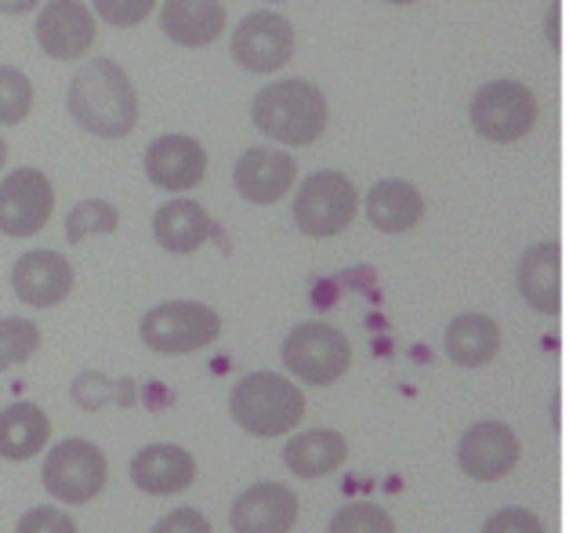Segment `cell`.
<instances>
[{
	"label": "cell",
	"instance_id": "6da1fadb",
	"mask_svg": "<svg viewBox=\"0 0 569 533\" xmlns=\"http://www.w3.org/2000/svg\"><path fill=\"white\" fill-rule=\"evenodd\" d=\"M69 117L88 135L123 138L138 124V95L128 69L113 59H91L77 69L66 91Z\"/></svg>",
	"mask_w": 569,
	"mask_h": 533
},
{
	"label": "cell",
	"instance_id": "d4e9b609",
	"mask_svg": "<svg viewBox=\"0 0 569 533\" xmlns=\"http://www.w3.org/2000/svg\"><path fill=\"white\" fill-rule=\"evenodd\" d=\"M69 396L80 406V411H102L106 403H117V406H134L138 399V385L134 377H106V374H80Z\"/></svg>",
	"mask_w": 569,
	"mask_h": 533
},
{
	"label": "cell",
	"instance_id": "5b68a950",
	"mask_svg": "<svg viewBox=\"0 0 569 533\" xmlns=\"http://www.w3.org/2000/svg\"><path fill=\"white\" fill-rule=\"evenodd\" d=\"M471 128H476L486 142H519L533 131L540 117L537 95L519 80H490L471 95Z\"/></svg>",
	"mask_w": 569,
	"mask_h": 533
},
{
	"label": "cell",
	"instance_id": "ac0fdd59",
	"mask_svg": "<svg viewBox=\"0 0 569 533\" xmlns=\"http://www.w3.org/2000/svg\"><path fill=\"white\" fill-rule=\"evenodd\" d=\"M516 287L522 294V302L540 316H559L562 313V247L533 244L519 258L516 269Z\"/></svg>",
	"mask_w": 569,
	"mask_h": 533
},
{
	"label": "cell",
	"instance_id": "30bf717a",
	"mask_svg": "<svg viewBox=\"0 0 569 533\" xmlns=\"http://www.w3.org/2000/svg\"><path fill=\"white\" fill-rule=\"evenodd\" d=\"M54 189L44 171L19 167L0 178V233L4 236H37L51 221Z\"/></svg>",
	"mask_w": 569,
	"mask_h": 533
},
{
	"label": "cell",
	"instance_id": "d590c367",
	"mask_svg": "<svg viewBox=\"0 0 569 533\" xmlns=\"http://www.w3.org/2000/svg\"><path fill=\"white\" fill-rule=\"evenodd\" d=\"M388 4H413V0H388Z\"/></svg>",
	"mask_w": 569,
	"mask_h": 533
},
{
	"label": "cell",
	"instance_id": "7c38bea8",
	"mask_svg": "<svg viewBox=\"0 0 569 533\" xmlns=\"http://www.w3.org/2000/svg\"><path fill=\"white\" fill-rule=\"evenodd\" d=\"M37 45L54 62L84 59L94 45V16L80 0H48L37 16Z\"/></svg>",
	"mask_w": 569,
	"mask_h": 533
},
{
	"label": "cell",
	"instance_id": "52a82bcc",
	"mask_svg": "<svg viewBox=\"0 0 569 533\" xmlns=\"http://www.w3.org/2000/svg\"><path fill=\"white\" fill-rule=\"evenodd\" d=\"M221 316L203 302H163L142 319V342L160 356H189L214 345Z\"/></svg>",
	"mask_w": 569,
	"mask_h": 533
},
{
	"label": "cell",
	"instance_id": "cb8c5ba5",
	"mask_svg": "<svg viewBox=\"0 0 569 533\" xmlns=\"http://www.w3.org/2000/svg\"><path fill=\"white\" fill-rule=\"evenodd\" d=\"M211 233H214L211 215L192 200H171L152 215V236L171 255H192V250H200L207 244Z\"/></svg>",
	"mask_w": 569,
	"mask_h": 533
},
{
	"label": "cell",
	"instance_id": "603a6c76",
	"mask_svg": "<svg viewBox=\"0 0 569 533\" xmlns=\"http://www.w3.org/2000/svg\"><path fill=\"white\" fill-rule=\"evenodd\" d=\"M442 348H447V359L457 363V367L465 371L486 367V363L501 353V327H497V319L482 313H465L442 334Z\"/></svg>",
	"mask_w": 569,
	"mask_h": 533
},
{
	"label": "cell",
	"instance_id": "5bb4252c",
	"mask_svg": "<svg viewBox=\"0 0 569 533\" xmlns=\"http://www.w3.org/2000/svg\"><path fill=\"white\" fill-rule=\"evenodd\" d=\"M295 178H298L295 157L272 146L247 149L243 157L236 160V171H232L236 193H240L247 204H258V207L283 200L290 186H295Z\"/></svg>",
	"mask_w": 569,
	"mask_h": 533
},
{
	"label": "cell",
	"instance_id": "2e32d148",
	"mask_svg": "<svg viewBox=\"0 0 569 533\" xmlns=\"http://www.w3.org/2000/svg\"><path fill=\"white\" fill-rule=\"evenodd\" d=\"M197 457L178 443H149L131 461V483L149 497L186 494L197 483Z\"/></svg>",
	"mask_w": 569,
	"mask_h": 533
},
{
	"label": "cell",
	"instance_id": "7a4b0ae2",
	"mask_svg": "<svg viewBox=\"0 0 569 533\" xmlns=\"http://www.w3.org/2000/svg\"><path fill=\"white\" fill-rule=\"evenodd\" d=\"M254 128L280 146H312L327 131L330 109L323 91L309 80H276L254 95Z\"/></svg>",
	"mask_w": 569,
	"mask_h": 533
},
{
	"label": "cell",
	"instance_id": "4fadbf2b",
	"mask_svg": "<svg viewBox=\"0 0 569 533\" xmlns=\"http://www.w3.org/2000/svg\"><path fill=\"white\" fill-rule=\"evenodd\" d=\"M77 273L62 250H30L11 269V290L33 308H54L73 294Z\"/></svg>",
	"mask_w": 569,
	"mask_h": 533
},
{
	"label": "cell",
	"instance_id": "9a60e30c",
	"mask_svg": "<svg viewBox=\"0 0 569 533\" xmlns=\"http://www.w3.org/2000/svg\"><path fill=\"white\" fill-rule=\"evenodd\" d=\"M229 523L236 533H290L298 523V494L283 483H254L232 501Z\"/></svg>",
	"mask_w": 569,
	"mask_h": 533
},
{
	"label": "cell",
	"instance_id": "1f68e13d",
	"mask_svg": "<svg viewBox=\"0 0 569 533\" xmlns=\"http://www.w3.org/2000/svg\"><path fill=\"white\" fill-rule=\"evenodd\" d=\"M482 533H548L530 509H501L482 523Z\"/></svg>",
	"mask_w": 569,
	"mask_h": 533
},
{
	"label": "cell",
	"instance_id": "4dcf8cb0",
	"mask_svg": "<svg viewBox=\"0 0 569 533\" xmlns=\"http://www.w3.org/2000/svg\"><path fill=\"white\" fill-rule=\"evenodd\" d=\"M16 533H80L73 515L62 509H51V504H40V509H30L19 523Z\"/></svg>",
	"mask_w": 569,
	"mask_h": 533
},
{
	"label": "cell",
	"instance_id": "83f0119b",
	"mask_svg": "<svg viewBox=\"0 0 569 533\" xmlns=\"http://www.w3.org/2000/svg\"><path fill=\"white\" fill-rule=\"evenodd\" d=\"M37 348H40V327L33 319H22V316L0 319V371L19 367Z\"/></svg>",
	"mask_w": 569,
	"mask_h": 533
},
{
	"label": "cell",
	"instance_id": "44dd1931",
	"mask_svg": "<svg viewBox=\"0 0 569 533\" xmlns=\"http://www.w3.org/2000/svg\"><path fill=\"white\" fill-rule=\"evenodd\" d=\"M349 461V440L335 428H309L301 436H290L283 446V465L298 480H323Z\"/></svg>",
	"mask_w": 569,
	"mask_h": 533
},
{
	"label": "cell",
	"instance_id": "e575fe53",
	"mask_svg": "<svg viewBox=\"0 0 569 533\" xmlns=\"http://www.w3.org/2000/svg\"><path fill=\"white\" fill-rule=\"evenodd\" d=\"M4 164H8V146H4V138H0V171H4Z\"/></svg>",
	"mask_w": 569,
	"mask_h": 533
},
{
	"label": "cell",
	"instance_id": "4316f807",
	"mask_svg": "<svg viewBox=\"0 0 569 533\" xmlns=\"http://www.w3.org/2000/svg\"><path fill=\"white\" fill-rule=\"evenodd\" d=\"M117 226H120V215H117L113 204H106V200H84V204H77L73 210H69V218H66V240L69 244H80V240H88V236H109V233H117Z\"/></svg>",
	"mask_w": 569,
	"mask_h": 533
},
{
	"label": "cell",
	"instance_id": "484cf974",
	"mask_svg": "<svg viewBox=\"0 0 569 533\" xmlns=\"http://www.w3.org/2000/svg\"><path fill=\"white\" fill-rule=\"evenodd\" d=\"M327 533H396V519L373 501H349L330 515Z\"/></svg>",
	"mask_w": 569,
	"mask_h": 533
},
{
	"label": "cell",
	"instance_id": "ffe728a7",
	"mask_svg": "<svg viewBox=\"0 0 569 533\" xmlns=\"http://www.w3.org/2000/svg\"><path fill=\"white\" fill-rule=\"evenodd\" d=\"M425 218V196L402 178H385L367 193V221L378 233L399 236L418 229Z\"/></svg>",
	"mask_w": 569,
	"mask_h": 533
},
{
	"label": "cell",
	"instance_id": "8fae6325",
	"mask_svg": "<svg viewBox=\"0 0 569 533\" xmlns=\"http://www.w3.org/2000/svg\"><path fill=\"white\" fill-rule=\"evenodd\" d=\"M232 59L247 73H276L295 59V26L276 11H251L232 33Z\"/></svg>",
	"mask_w": 569,
	"mask_h": 533
},
{
	"label": "cell",
	"instance_id": "d6a6232c",
	"mask_svg": "<svg viewBox=\"0 0 569 533\" xmlns=\"http://www.w3.org/2000/svg\"><path fill=\"white\" fill-rule=\"evenodd\" d=\"M152 533H214L200 509H174L160 519Z\"/></svg>",
	"mask_w": 569,
	"mask_h": 533
},
{
	"label": "cell",
	"instance_id": "9c48e42d",
	"mask_svg": "<svg viewBox=\"0 0 569 533\" xmlns=\"http://www.w3.org/2000/svg\"><path fill=\"white\" fill-rule=\"evenodd\" d=\"M522 443L505 421H476L457 443V465L476 483H501L516 472Z\"/></svg>",
	"mask_w": 569,
	"mask_h": 533
},
{
	"label": "cell",
	"instance_id": "277c9868",
	"mask_svg": "<svg viewBox=\"0 0 569 533\" xmlns=\"http://www.w3.org/2000/svg\"><path fill=\"white\" fill-rule=\"evenodd\" d=\"M280 353H283V367L295 377H301L305 385H316V388L341 382L352 367L349 338H345L335 324H323V319L298 324L283 338Z\"/></svg>",
	"mask_w": 569,
	"mask_h": 533
},
{
	"label": "cell",
	"instance_id": "d6986e66",
	"mask_svg": "<svg viewBox=\"0 0 569 533\" xmlns=\"http://www.w3.org/2000/svg\"><path fill=\"white\" fill-rule=\"evenodd\" d=\"M160 30L182 48H207L226 30L221 0H163Z\"/></svg>",
	"mask_w": 569,
	"mask_h": 533
},
{
	"label": "cell",
	"instance_id": "ba28073f",
	"mask_svg": "<svg viewBox=\"0 0 569 533\" xmlns=\"http://www.w3.org/2000/svg\"><path fill=\"white\" fill-rule=\"evenodd\" d=\"M359 215V193L349 175L341 171H316L301 181L295 196V226L305 236L327 240L345 233Z\"/></svg>",
	"mask_w": 569,
	"mask_h": 533
},
{
	"label": "cell",
	"instance_id": "836d02e7",
	"mask_svg": "<svg viewBox=\"0 0 569 533\" xmlns=\"http://www.w3.org/2000/svg\"><path fill=\"white\" fill-rule=\"evenodd\" d=\"M40 8V0H0V11L4 16H26V11Z\"/></svg>",
	"mask_w": 569,
	"mask_h": 533
},
{
	"label": "cell",
	"instance_id": "3957f363",
	"mask_svg": "<svg viewBox=\"0 0 569 533\" xmlns=\"http://www.w3.org/2000/svg\"><path fill=\"white\" fill-rule=\"evenodd\" d=\"M305 392L272 371L247 374L229 392V414L243 432L258 440L290 436L305 421Z\"/></svg>",
	"mask_w": 569,
	"mask_h": 533
},
{
	"label": "cell",
	"instance_id": "f1b7e54d",
	"mask_svg": "<svg viewBox=\"0 0 569 533\" xmlns=\"http://www.w3.org/2000/svg\"><path fill=\"white\" fill-rule=\"evenodd\" d=\"M33 109V83L16 66H0V124L16 128Z\"/></svg>",
	"mask_w": 569,
	"mask_h": 533
},
{
	"label": "cell",
	"instance_id": "e0dca14e",
	"mask_svg": "<svg viewBox=\"0 0 569 533\" xmlns=\"http://www.w3.org/2000/svg\"><path fill=\"white\" fill-rule=\"evenodd\" d=\"M146 175L152 186L168 193L197 189L207 175V152L189 135H163L146 149Z\"/></svg>",
	"mask_w": 569,
	"mask_h": 533
},
{
	"label": "cell",
	"instance_id": "8992f818",
	"mask_svg": "<svg viewBox=\"0 0 569 533\" xmlns=\"http://www.w3.org/2000/svg\"><path fill=\"white\" fill-rule=\"evenodd\" d=\"M109 461L106 451L91 440H62L54 443L44 468H40V483L62 504H88L106 490Z\"/></svg>",
	"mask_w": 569,
	"mask_h": 533
},
{
	"label": "cell",
	"instance_id": "7402d4cb",
	"mask_svg": "<svg viewBox=\"0 0 569 533\" xmlns=\"http://www.w3.org/2000/svg\"><path fill=\"white\" fill-rule=\"evenodd\" d=\"M51 440V421L37 403H11L0 411V461L22 465Z\"/></svg>",
	"mask_w": 569,
	"mask_h": 533
},
{
	"label": "cell",
	"instance_id": "8d00e7d4",
	"mask_svg": "<svg viewBox=\"0 0 569 533\" xmlns=\"http://www.w3.org/2000/svg\"><path fill=\"white\" fill-rule=\"evenodd\" d=\"M269 4H280V0H269Z\"/></svg>",
	"mask_w": 569,
	"mask_h": 533
},
{
	"label": "cell",
	"instance_id": "f546056e",
	"mask_svg": "<svg viewBox=\"0 0 569 533\" xmlns=\"http://www.w3.org/2000/svg\"><path fill=\"white\" fill-rule=\"evenodd\" d=\"M157 8V0H94V11L106 26H117V30H131V26L146 22Z\"/></svg>",
	"mask_w": 569,
	"mask_h": 533
}]
</instances>
